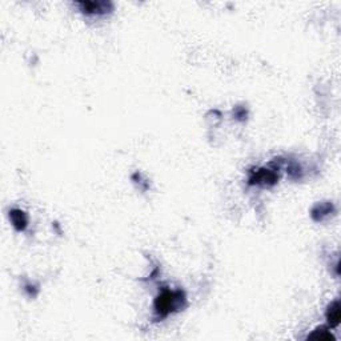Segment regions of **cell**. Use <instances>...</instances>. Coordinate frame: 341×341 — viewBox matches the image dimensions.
I'll return each mask as SVG.
<instances>
[{
	"label": "cell",
	"instance_id": "cell-5",
	"mask_svg": "<svg viewBox=\"0 0 341 341\" xmlns=\"http://www.w3.org/2000/svg\"><path fill=\"white\" fill-rule=\"evenodd\" d=\"M10 213H11L10 217H11L12 224L15 225L16 229L22 231V229H24V228L27 227V217L26 215H24V212L19 211V209H14V211H11Z\"/></svg>",
	"mask_w": 341,
	"mask_h": 341
},
{
	"label": "cell",
	"instance_id": "cell-1",
	"mask_svg": "<svg viewBox=\"0 0 341 341\" xmlns=\"http://www.w3.org/2000/svg\"><path fill=\"white\" fill-rule=\"evenodd\" d=\"M184 294L181 290L164 289L155 300V311L160 317H165L183 307Z\"/></svg>",
	"mask_w": 341,
	"mask_h": 341
},
{
	"label": "cell",
	"instance_id": "cell-3",
	"mask_svg": "<svg viewBox=\"0 0 341 341\" xmlns=\"http://www.w3.org/2000/svg\"><path fill=\"white\" fill-rule=\"evenodd\" d=\"M276 180H277V176L272 171H269V169H260V171H257L255 173V176L251 177L250 181L251 184H264V185H268V184H275Z\"/></svg>",
	"mask_w": 341,
	"mask_h": 341
},
{
	"label": "cell",
	"instance_id": "cell-2",
	"mask_svg": "<svg viewBox=\"0 0 341 341\" xmlns=\"http://www.w3.org/2000/svg\"><path fill=\"white\" fill-rule=\"evenodd\" d=\"M79 7L87 15H104L106 12L112 10V4L107 2H84L79 3Z\"/></svg>",
	"mask_w": 341,
	"mask_h": 341
},
{
	"label": "cell",
	"instance_id": "cell-4",
	"mask_svg": "<svg viewBox=\"0 0 341 341\" xmlns=\"http://www.w3.org/2000/svg\"><path fill=\"white\" fill-rule=\"evenodd\" d=\"M326 319L330 326H337L340 323V305L338 301H333L326 311Z\"/></svg>",
	"mask_w": 341,
	"mask_h": 341
}]
</instances>
